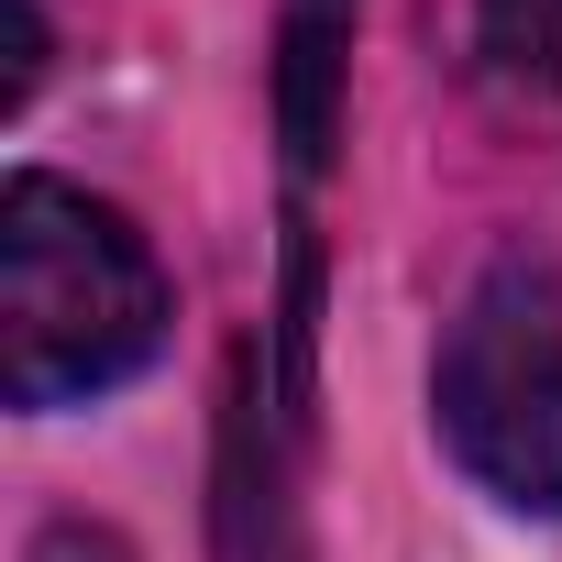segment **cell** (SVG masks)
Instances as JSON below:
<instances>
[{"instance_id": "cell-3", "label": "cell", "mask_w": 562, "mask_h": 562, "mask_svg": "<svg viewBox=\"0 0 562 562\" xmlns=\"http://www.w3.org/2000/svg\"><path fill=\"white\" fill-rule=\"evenodd\" d=\"M342 78H353V0H288V34H276V144H288L299 188L331 166Z\"/></svg>"}, {"instance_id": "cell-2", "label": "cell", "mask_w": 562, "mask_h": 562, "mask_svg": "<svg viewBox=\"0 0 562 562\" xmlns=\"http://www.w3.org/2000/svg\"><path fill=\"white\" fill-rule=\"evenodd\" d=\"M430 408H441L452 463L485 496L562 518V288H551V265L507 254L496 276H474V299L452 310L441 364H430Z\"/></svg>"}, {"instance_id": "cell-1", "label": "cell", "mask_w": 562, "mask_h": 562, "mask_svg": "<svg viewBox=\"0 0 562 562\" xmlns=\"http://www.w3.org/2000/svg\"><path fill=\"white\" fill-rule=\"evenodd\" d=\"M177 299L155 243L67 188V177H12L0 188V386L12 408H89L122 375L155 364Z\"/></svg>"}, {"instance_id": "cell-4", "label": "cell", "mask_w": 562, "mask_h": 562, "mask_svg": "<svg viewBox=\"0 0 562 562\" xmlns=\"http://www.w3.org/2000/svg\"><path fill=\"white\" fill-rule=\"evenodd\" d=\"M474 67L496 100H562V0H474Z\"/></svg>"}]
</instances>
